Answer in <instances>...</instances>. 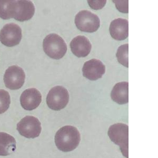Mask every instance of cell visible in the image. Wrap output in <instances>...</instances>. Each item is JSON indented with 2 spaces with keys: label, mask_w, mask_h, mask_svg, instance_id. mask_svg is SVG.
Listing matches in <instances>:
<instances>
[{
  "label": "cell",
  "mask_w": 158,
  "mask_h": 158,
  "mask_svg": "<svg viewBox=\"0 0 158 158\" xmlns=\"http://www.w3.org/2000/svg\"><path fill=\"white\" fill-rule=\"evenodd\" d=\"M81 135L78 130L73 126L60 128L55 135V143L58 149L67 152L74 150L79 146Z\"/></svg>",
  "instance_id": "6da1fadb"
},
{
  "label": "cell",
  "mask_w": 158,
  "mask_h": 158,
  "mask_svg": "<svg viewBox=\"0 0 158 158\" xmlns=\"http://www.w3.org/2000/svg\"><path fill=\"white\" fill-rule=\"evenodd\" d=\"M43 50L52 59H61L66 54L67 45L64 40L58 34L48 35L43 40Z\"/></svg>",
  "instance_id": "7a4b0ae2"
},
{
  "label": "cell",
  "mask_w": 158,
  "mask_h": 158,
  "mask_svg": "<svg viewBox=\"0 0 158 158\" xmlns=\"http://www.w3.org/2000/svg\"><path fill=\"white\" fill-rule=\"evenodd\" d=\"M108 135L112 141L120 147L122 155L129 158V127L123 123H116L110 127Z\"/></svg>",
  "instance_id": "3957f363"
},
{
  "label": "cell",
  "mask_w": 158,
  "mask_h": 158,
  "mask_svg": "<svg viewBox=\"0 0 158 158\" xmlns=\"http://www.w3.org/2000/svg\"><path fill=\"white\" fill-rule=\"evenodd\" d=\"M75 24L82 32L93 33L100 27V20L97 15L88 10H82L76 15Z\"/></svg>",
  "instance_id": "277c9868"
},
{
  "label": "cell",
  "mask_w": 158,
  "mask_h": 158,
  "mask_svg": "<svg viewBox=\"0 0 158 158\" xmlns=\"http://www.w3.org/2000/svg\"><path fill=\"white\" fill-rule=\"evenodd\" d=\"M69 101L68 91L62 86L52 88L47 95V103L51 109L59 111L67 106Z\"/></svg>",
  "instance_id": "5b68a950"
},
{
  "label": "cell",
  "mask_w": 158,
  "mask_h": 158,
  "mask_svg": "<svg viewBox=\"0 0 158 158\" xmlns=\"http://www.w3.org/2000/svg\"><path fill=\"white\" fill-rule=\"evenodd\" d=\"M17 130L25 138H35L41 132V124L35 117L26 116L17 124Z\"/></svg>",
  "instance_id": "8992f818"
},
{
  "label": "cell",
  "mask_w": 158,
  "mask_h": 158,
  "mask_svg": "<svg viewBox=\"0 0 158 158\" xmlns=\"http://www.w3.org/2000/svg\"><path fill=\"white\" fill-rule=\"evenodd\" d=\"M21 27L15 23L7 24L0 31V42L6 47L18 45L22 39Z\"/></svg>",
  "instance_id": "52a82bcc"
},
{
  "label": "cell",
  "mask_w": 158,
  "mask_h": 158,
  "mask_svg": "<svg viewBox=\"0 0 158 158\" xmlns=\"http://www.w3.org/2000/svg\"><path fill=\"white\" fill-rule=\"evenodd\" d=\"M25 74L23 70L16 65H13L6 70L4 82L6 87L10 90H18L23 86Z\"/></svg>",
  "instance_id": "ba28073f"
},
{
  "label": "cell",
  "mask_w": 158,
  "mask_h": 158,
  "mask_svg": "<svg viewBox=\"0 0 158 158\" xmlns=\"http://www.w3.org/2000/svg\"><path fill=\"white\" fill-rule=\"evenodd\" d=\"M83 76L91 81H96L102 77L106 72V67L99 60L91 59L83 65Z\"/></svg>",
  "instance_id": "9c48e42d"
},
{
  "label": "cell",
  "mask_w": 158,
  "mask_h": 158,
  "mask_svg": "<svg viewBox=\"0 0 158 158\" xmlns=\"http://www.w3.org/2000/svg\"><path fill=\"white\" fill-rule=\"evenodd\" d=\"M42 101V95L35 88L27 89L20 97V102L24 109L31 111L39 106Z\"/></svg>",
  "instance_id": "30bf717a"
},
{
  "label": "cell",
  "mask_w": 158,
  "mask_h": 158,
  "mask_svg": "<svg viewBox=\"0 0 158 158\" xmlns=\"http://www.w3.org/2000/svg\"><path fill=\"white\" fill-rule=\"evenodd\" d=\"M35 13V7L30 1H15L13 18L20 22L27 21L32 18Z\"/></svg>",
  "instance_id": "8fae6325"
},
{
  "label": "cell",
  "mask_w": 158,
  "mask_h": 158,
  "mask_svg": "<svg viewBox=\"0 0 158 158\" xmlns=\"http://www.w3.org/2000/svg\"><path fill=\"white\" fill-rule=\"evenodd\" d=\"M70 48L74 56L78 58H85L91 52L92 45L86 37L78 35L72 39L70 43Z\"/></svg>",
  "instance_id": "7c38bea8"
},
{
  "label": "cell",
  "mask_w": 158,
  "mask_h": 158,
  "mask_svg": "<svg viewBox=\"0 0 158 158\" xmlns=\"http://www.w3.org/2000/svg\"><path fill=\"white\" fill-rule=\"evenodd\" d=\"M110 33L112 38L118 41L126 39L129 35V22L124 19L113 20L110 25Z\"/></svg>",
  "instance_id": "4fadbf2b"
},
{
  "label": "cell",
  "mask_w": 158,
  "mask_h": 158,
  "mask_svg": "<svg viewBox=\"0 0 158 158\" xmlns=\"http://www.w3.org/2000/svg\"><path fill=\"white\" fill-rule=\"evenodd\" d=\"M112 100L119 104H124L129 102V83L121 82L114 86L111 93Z\"/></svg>",
  "instance_id": "5bb4252c"
},
{
  "label": "cell",
  "mask_w": 158,
  "mask_h": 158,
  "mask_svg": "<svg viewBox=\"0 0 158 158\" xmlns=\"http://www.w3.org/2000/svg\"><path fill=\"white\" fill-rule=\"evenodd\" d=\"M16 141L11 135L0 132V156H7L16 150Z\"/></svg>",
  "instance_id": "9a60e30c"
},
{
  "label": "cell",
  "mask_w": 158,
  "mask_h": 158,
  "mask_svg": "<svg viewBox=\"0 0 158 158\" xmlns=\"http://www.w3.org/2000/svg\"><path fill=\"white\" fill-rule=\"evenodd\" d=\"M15 1L0 0V18L8 20L13 18Z\"/></svg>",
  "instance_id": "2e32d148"
},
{
  "label": "cell",
  "mask_w": 158,
  "mask_h": 158,
  "mask_svg": "<svg viewBox=\"0 0 158 158\" xmlns=\"http://www.w3.org/2000/svg\"><path fill=\"white\" fill-rule=\"evenodd\" d=\"M128 55H129L128 44L121 45L118 48L117 50V54H116L117 59L121 64L127 68L129 67Z\"/></svg>",
  "instance_id": "e0dca14e"
},
{
  "label": "cell",
  "mask_w": 158,
  "mask_h": 158,
  "mask_svg": "<svg viewBox=\"0 0 158 158\" xmlns=\"http://www.w3.org/2000/svg\"><path fill=\"white\" fill-rule=\"evenodd\" d=\"M11 103L10 96L6 90H0V114L6 111Z\"/></svg>",
  "instance_id": "ac0fdd59"
},
{
  "label": "cell",
  "mask_w": 158,
  "mask_h": 158,
  "mask_svg": "<svg viewBox=\"0 0 158 158\" xmlns=\"http://www.w3.org/2000/svg\"><path fill=\"white\" fill-rule=\"evenodd\" d=\"M113 3L115 4V6L117 9L120 12L124 13H128L129 12L128 10V4L129 1L128 0L125 1H113Z\"/></svg>",
  "instance_id": "d6986e66"
},
{
  "label": "cell",
  "mask_w": 158,
  "mask_h": 158,
  "mask_svg": "<svg viewBox=\"0 0 158 158\" xmlns=\"http://www.w3.org/2000/svg\"><path fill=\"white\" fill-rule=\"evenodd\" d=\"M106 0H89L88 1L90 7L94 10H100L104 7L106 4Z\"/></svg>",
  "instance_id": "ffe728a7"
}]
</instances>
